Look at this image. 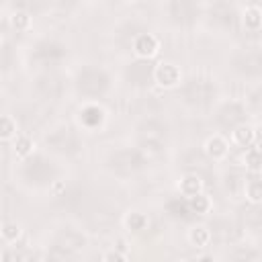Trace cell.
<instances>
[{
	"label": "cell",
	"mask_w": 262,
	"mask_h": 262,
	"mask_svg": "<svg viewBox=\"0 0 262 262\" xmlns=\"http://www.w3.org/2000/svg\"><path fill=\"white\" fill-rule=\"evenodd\" d=\"M180 68L172 61H160L156 68H154V80L158 86L162 88H174L180 84Z\"/></svg>",
	"instance_id": "1"
},
{
	"label": "cell",
	"mask_w": 262,
	"mask_h": 262,
	"mask_svg": "<svg viewBox=\"0 0 262 262\" xmlns=\"http://www.w3.org/2000/svg\"><path fill=\"white\" fill-rule=\"evenodd\" d=\"M158 51H160V41H158V37H154L151 33L139 35V37L135 39V43H133V53H135L137 57H141V59H149V57H154Z\"/></svg>",
	"instance_id": "2"
},
{
	"label": "cell",
	"mask_w": 262,
	"mask_h": 262,
	"mask_svg": "<svg viewBox=\"0 0 262 262\" xmlns=\"http://www.w3.org/2000/svg\"><path fill=\"white\" fill-rule=\"evenodd\" d=\"M205 154H207L211 160H215V162L225 160V158L229 156V141H227L223 135L215 133V135H211V137L205 141Z\"/></svg>",
	"instance_id": "3"
},
{
	"label": "cell",
	"mask_w": 262,
	"mask_h": 262,
	"mask_svg": "<svg viewBox=\"0 0 262 262\" xmlns=\"http://www.w3.org/2000/svg\"><path fill=\"white\" fill-rule=\"evenodd\" d=\"M229 143H233V145L246 149V147L258 143V133H256V129L250 127V125H237V127L231 131V135H229Z\"/></svg>",
	"instance_id": "4"
},
{
	"label": "cell",
	"mask_w": 262,
	"mask_h": 262,
	"mask_svg": "<svg viewBox=\"0 0 262 262\" xmlns=\"http://www.w3.org/2000/svg\"><path fill=\"white\" fill-rule=\"evenodd\" d=\"M178 188H180V194H182V196L190 199V196H194V194L201 192L203 180H201V176H196V174H186V176L180 180Z\"/></svg>",
	"instance_id": "5"
},
{
	"label": "cell",
	"mask_w": 262,
	"mask_h": 262,
	"mask_svg": "<svg viewBox=\"0 0 262 262\" xmlns=\"http://www.w3.org/2000/svg\"><path fill=\"white\" fill-rule=\"evenodd\" d=\"M186 207H188V211L194 213V215H205V213L211 211L213 203H211V199H209L205 192H199V194L186 199Z\"/></svg>",
	"instance_id": "6"
},
{
	"label": "cell",
	"mask_w": 262,
	"mask_h": 262,
	"mask_svg": "<svg viewBox=\"0 0 262 262\" xmlns=\"http://www.w3.org/2000/svg\"><path fill=\"white\" fill-rule=\"evenodd\" d=\"M188 242L194 248H207L211 242V231L207 225H192L188 229Z\"/></svg>",
	"instance_id": "7"
},
{
	"label": "cell",
	"mask_w": 262,
	"mask_h": 262,
	"mask_svg": "<svg viewBox=\"0 0 262 262\" xmlns=\"http://www.w3.org/2000/svg\"><path fill=\"white\" fill-rule=\"evenodd\" d=\"M244 194H246V199H248L252 205H260V201H262V182H260L258 174H254L252 178L246 180V184H244Z\"/></svg>",
	"instance_id": "8"
},
{
	"label": "cell",
	"mask_w": 262,
	"mask_h": 262,
	"mask_svg": "<svg viewBox=\"0 0 262 262\" xmlns=\"http://www.w3.org/2000/svg\"><path fill=\"white\" fill-rule=\"evenodd\" d=\"M260 149H258V143L250 145L244 149V166L252 172V174H260Z\"/></svg>",
	"instance_id": "9"
},
{
	"label": "cell",
	"mask_w": 262,
	"mask_h": 262,
	"mask_svg": "<svg viewBox=\"0 0 262 262\" xmlns=\"http://www.w3.org/2000/svg\"><path fill=\"white\" fill-rule=\"evenodd\" d=\"M260 4H250L246 6V12H244V25L246 29L250 31H258L260 25H262V18H260Z\"/></svg>",
	"instance_id": "10"
},
{
	"label": "cell",
	"mask_w": 262,
	"mask_h": 262,
	"mask_svg": "<svg viewBox=\"0 0 262 262\" xmlns=\"http://www.w3.org/2000/svg\"><path fill=\"white\" fill-rule=\"evenodd\" d=\"M20 233H23V229H20V225H18L16 221H6V223H2V227H0V237H2L6 244H14V242L20 237Z\"/></svg>",
	"instance_id": "11"
},
{
	"label": "cell",
	"mask_w": 262,
	"mask_h": 262,
	"mask_svg": "<svg viewBox=\"0 0 262 262\" xmlns=\"http://www.w3.org/2000/svg\"><path fill=\"white\" fill-rule=\"evenodd\" d=\"M16 135H18V131H16L14 119H10L8 115H0V141L14 139Z\"/></svg>",
	"instance_id": "12"
},
{
	"label": "cell",
	"mask_w": 262,
	"mask_h": 262,
	"mask_svg": "<svg viewBox=\"0 0 262 262\" xmlns=\"http://www.w3.org/2000/svg\"><path fill=\"white\" fill-rule=\"evenodd\" d=\"M125 225L129 227V231H141V229L147 227V217L139 211H131L125 217Z\"/></svg>",
	"instance_id": "13"
},
{
	"label": "cell",
	"mask_w": 262,
	"mask_h": 262,
	"mask_svg": "<svg viewBox=\"0 0 262 262\" xmlns=\"http://www.w3.org/2000/svg\"><path fill=\"white\" fill-rule=\"evenodd\" d=\"M31 149H33V141H31V137H27V135H16V137H14V154H16L18 158L29 156Z\"/></svg>",
	"instance_id": "14"
},
{
	"label": "cell",
	"mask_w": 262,
	"mask_h": 262,
	"mask_svg": "<svg viewBox=\"0 0 262 262\" xmlns=\"http://www.w3.org/2000/svg\"><path fill=\"white\" fill-rule=\"evenodd\" d=\"M29 23H31V16H29L27 12H14V14L10 16V25H12L14 29H18V31L27 29Z\"/></svg>",
	"instance_id": "15"
},
{
	"label": "cell",
	"mask_w": 262,
	"mask_h": 262,
	"mask_svg": "<svg viewBox=\"0 0 262 262\" xmlns=\"http://www.w3.org/2000/svg\"><path fill=\"white\" fill-rule=\"evenodd\" d=\"M102 262H127V256L117 252V250H108L104 256H102Z\"/></svg>",
	"instance_id": "16"
}]
</instances>
